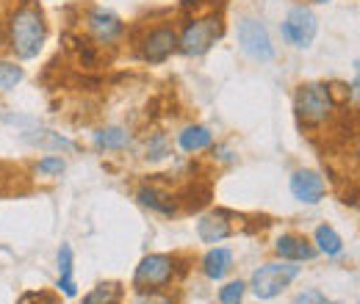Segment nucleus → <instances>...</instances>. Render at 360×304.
Masks as SVG:
<instances>
[{"label":"nucleus","mask_w":360,"mask_h":304,"mask_svg":"<svg viewBox=\"0 0 360 304\" xmlns=\"http://www.w3.org/2000/svg\"><path fill=\"white\" fill-rule=\"evenodd\" d=\"M327 304H341V302H327Z\"/></svg>","instance_id":"27"},{"label":"nucleus","mask_w":360,"mask_h":304,"mask_svg":"<svg viewBox=\"0 0 360 304\" xmlns=\"http://www.w3.org/2000/svg\"><path fill=\"white\" fill-rule=\"evenodd\" d=\"M327 185H324V177L319 172H311V169H300V172L291 174V194L297 202L302 205H316L321 202Z\"/></svg>","instance_id":"10"},{"label":"nucleus","mask_w":360,"mask_h":304,"mask_svg":"<svg viewBox=\"0 0 360 304\" xmlns=\"http://www.w3.org/2000/svg\"><path fill=\"white\" fill-rule=\"evenodd\" d=\"M120 296H122L120 282H103L84 296V304H120Z\"/></svg>","instance_id":"19"},{"label":"nucleus","mask_w":360,"mask_h":304,"mask_svg":"<svg viewBox=\"0 0 360 304\" xmlns=\"http://www.w3.org/2000/svg\"><path fill=\"white\" fill-rule=\"evenodd\" d=\"M294 304H327V296L321 291H316V288H308V291L294 296Z\"/></svg>","instance_id":"23"},{"label":"nucleus","mask_w":360,"mask_h":304,"mask_svg":"<svg viewBox=\"0 0 360 304\" xmlns=\"http://www.w3.org/2000/svg\"><path fill=\"white\" fill-rule=\"evenodd\" d=\"M178 50V34L172 25H158L141 39V58L150 64H164Z\"/></svg>","instance_id":"8"},{"label":"nucleus","mask_w":360,"mask_h":304,"mask_svg":"<svg viewBox=\"0 0 360 304\" xmlns=\"http://www.w3.org/2000/svg\"><path fill=\"white\" fill-rule=\"evenodd\" d=\"M274 252L283 258V260H291V263H305V260H314L316 258V249L302 238V235H294V232H285L274 241Z\"/></svg>","instance_id":"12"},{"label":"nucleus","mask_w":360,"mask_h":304,"mask_svg":"<svg viewBox=\"0 0 360 304\" xmlns=\"http://www.w3.org/2000/svg\"><path fill=\"white\" fill-rule=\"evenodd\" d=\"M89 34L94 42L114 44L125 34V22L111 11V8H91L89 11Z\"/></svg>","instance_id":"9"},{"label":"nucleus","mask_w":360,"mask_h":304,"mask_svg":"<svg viewBox=\"0 0 360 304\" xmlns=\"http://www.w3.org/2000/svg\"><path fill=\"white\" fill-rule=\"evenodd\" d=\"M222 31H225V25H222L219 14L194 17V20H188V25L178 37V50L183 55H205L222 37Z\"/></svg>","instance_id":"3"},{"label":"nucleus","mask_w":360,"mask_h":304,"mask_svg":"<svg viewBox=\"0 0 360 304\" xmlns=\"http://www.w3.org/2000/svg\"><path fill=\"white\" fill-rule=\"evenodd\" d=\"M3 39H6V34H3V31H0V44H3Z\"/></svg>","instance_id":"25"},{"label":"nucleus","mask_w":360,"mask_h":304,"mask_svg":"<svg viewBox=\"0 0 360 304\" xmlns=\"http://www.w3.org/2000/svg\"><path fill=\"white\" fill-rule=\"evenodd\" d=\"M244 291H247V285H244L241 279L227 282L225 288L219 291V304H241V299H244Z\"/></svg>","instance_id":"21"},{"label":"nucleus","mask_w":360,"mask_h":304,"mask_svg":"<svg viewBox=\"0 0 360 304\" xmlns=\"http://www.w3.org/2000/svg\"><path fill=\"white\" fill-rule=\"evenodd\" d=\"M8 39H11V50L17 58H25V61L37 58L47 39L45 14L31 3L14 8L11 22H8Z\"/></svg>","instance_id":"1"},{"label":"nucleus","mask_w":360,"mask_h":304,"mask_svg":"<svg viewBox=\"0 0 360 304\" xmlns=\"http://www.w3.org/2000/svg\"><path fill=\"white\" fill-rule=\"evenodd\" d=\"M297 277H300V265H294L291 260L266 263V265H261V268L252 271L250 288H252V293L261 302H269V299H277Z\"/></svg>","instance_id":"4"},{"label":"nucleus","mask_w":360,"mask_h":304,"mask_svg":"<svg viewBox=\"0 0 360 304\" xmlns=\"http://www.w3.org/2000/svg\"><path fill=\"white\" fill-rule=\"evenodd\" d=\"M238 42L247 55H252L255 61H271L274 58V44L266 31V25L255 17H244L238 22Z\"/></svg>","instance_id":"7"},{"label":"nucleus","mask_w":360,"mask_h":304,"mask_svg":"<svg viewBox=\"0 0 360 304\" xmlns=\"http://www.w3.org/2000/svg\"><path fill=\"white\" fill-rule=\"evenodd\" d=\"M131 141V133L125 128H103L94 133V147L97 150H122Z\"/></svg>","instance_id":"18"},{"label":"nucleus","mask_w":360,"mask_h":304,"mask_svg":"<svg viewBox=\"0 0 360 304\" xmlns=\"http://www.w3.org/2000/svg\"><path fill=\"white\" fill-rule=\"evenodd\" d=\"M314 238H316V244H319V252L327 255V258H338V255L344 252V238H341L330 224L316 227Z\"/></svg>","instance_id":"17"},{"label":"nucleus","mask_w":360,"mask_h":304,"mask_svg":"<svg viewBox=\"0 0 360 304\" xmlns=\"http://www.w3.org/2000/svg\"><path fill=\"white\" fill-rule=\"evenodd\" d=\"M25 78L22 67L11 64V61H0V91H11L17 88V84Z\"/></svg>","instance_id":"20"},{"label":"nucleus","mask_w":360,"mask_h":304,"mask_svg":"<svg viewBox=\"0 0 360 304\" xmlns=\"http://www.w3.org/2000/svg\"><path fill=\"white\" fill-rule=\"evenodd\" d=\"M230 268H233V252L225 249V246H217V249H211V252L202 258V274H205L208 279H214V282L225 279V274Z\"/></svg>","instance_id":"13"},{"label":"nucleus","mask_w":360,"mask_h":304,"mask_svg":"<svg viewBox=\"0 0 360 304\" xmlns=\"http://www.w3.org/2000/svg\"><path fill=\"white\" fill-rule=\"evenodd\" d=\"M335 111V103L330 97L327 84H302L294 94V114L302 128L324 125Z\"/></svg>","instance_id":"2"},{"label":"nucleus","mask_w":360,"mask_h":304,"mask_svg":"<svg viewBox=\"0 0 360 304\" xmlns=\"http://www.w3.org/2000/svg\"><path fill=\"white\" fill-rule=\"evenodd\" d=\"M139 202L144 205V208H150V211H155V213H164V216H172L175 211H178V202L169 197V194H164V191H158V188H153V185H144V188H139Z\"/></svg>","instance_id":"14"},{"label":"nucleus","mask_w":360,"mask_h":304,"mask_svg":"<svg viewBox=\"0 0 360 304\" xmlns=\"http://www.w3.org/2000/svg\"><path fill=\"white\" fill-rule=\"evenodd\" d=\"M134 304H172V299L164 296L161 291H155V293H136Z\"/></svg>","instance_id":"24"},{"label":"nucleus","mask_w":360,"mask_h":304,"mask_svg":"<svg viewBox=\"0 0 360 304\" xmlns=\"http://www.w3.org/2000/svg\"><path fill=\"white\" fill-rule=\"evenodd\" d=\"M64 158H58V155H47V158H42L39 161V166H37V172L42 174H61L64 172Z\"/></svg>","instance_id":"22"},{"label":"nucleus","mask_w":360,"mask_h":304,"mask_svg":"<svg viewBox=\"0 0 360 304\" xmlns=\"http://www.w3.org/2000/svg\"><path fill=\"white\" fill-rule=\"evenodd\" d=\"M314 3H333V0H314Z\"/></svg>","instance_id":"26"},{"label":"nucleus","mask_w":360,"mask_h":304,"mask_svg":"<svg viewBox=\"0 0 360 304\" xmlns=\"http://www.w3.org/2000/svg\"><path fill=\"white\" fill-rule=\"evenodd\" d=\"M175 277V258L169 255H147L144 260L136 265L134 288L136 293H155L167 288Z\"/></svg>","instance_id":"5"},{"label":"nucleus","mask_w":360,"mask_h":304,"mask_svg":"<svg viewBox=\"0 0 360 304\" xmlns=\"http://www.w3.org/2000/svg\"><path fill=\"white\" fill-rule=\"evenodd\" d=\"M230 218H233L230 211H214V213L202 216L197 221V235H200V241H202V244H219V241L230 238V235L236 232V227H233Z\"/></svg>","instance_id":"11"},{"label":"nucleus","mask_w":360,"mask_h":304,"mask_svg":"<svg viewBox=\"0 0 360 304\" xmlns=\"http://www.w3.org/2000/svg\"><path fill=\"white\" fill-rule=\"evenodd\" d=\"M316 31H319V20H316V14L308 6H294L288 11V17L283 20V25H280L283 39L288 44H294V47H300V50L314 44Z\"/></svg>","instance_id":"6"},{"label":"nucleus","mask_w":360,"mask_h":304,"mask_svg":"<svg viewBox=\"0 0 360 304\" xmlns=\"http://www.w3.org/2000/svg\"><path fill=\"white\" fill-rule=\"evenodd\" d=\"M178 144L183 152H200V150H208L214 144V133L202 125H191L178 136Z\"/></svg>","instance_id":"16"},{"label":"nucleus","mask_w":360,"mask_h":304,"mask_svg":"<svg viewBox=\"0 0 360 304\" xmlns=\"http://www.w3.org/2000/svg\"><path fill=\"white\" fill-rule=\"evenodd\" d=\"M58 291L67 299L78 296V285L72 279V246L70 244H61V249H58Z\"/></svg>","instance_id":"15"}]
</instances>
